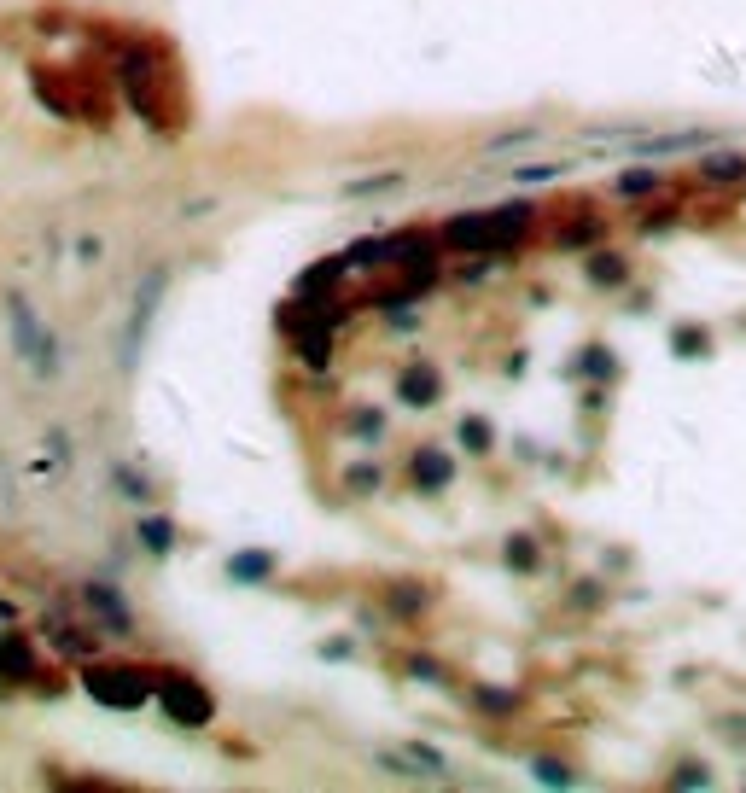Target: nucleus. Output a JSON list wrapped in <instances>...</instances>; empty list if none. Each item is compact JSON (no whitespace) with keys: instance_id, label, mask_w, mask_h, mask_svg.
I'll return each instance as SVG.
<instances>
[{"instance_id":"12","label":"nucleus","mask_w":746,"mask_h":793,"mask_svg":"<svg viewBox=\"0 0 746 793\" xmlns=\"http://www.w3.org/2000/svg\"><path fill=\"white\" fill-rule=\"evenodd\" d=\"M531 770H537L543 782H554V788H572V770H566V764H554V759H537V764H531Z\"/></svg>"},{"instance_id":"1","label":"nucleus","mask_w":746,"mask_h":793,"mask_svg":"<svg viewBox=\"0 0 746 793\" xmlns=\"http://www.w3.org/2000/svg\"><path fill=\"white\" fill-rule=\"evenodd\" d=\"M6 333H12V350H18V362H30L35 374H59V339H53V327L41 321L30 298H6Z\"/></svg>"},{"instance_id":"15","label":"nucleus","mask_w":746,"mask_h":793,"mask_svg":"<svg viewBox=\"0 0 746 793\" xmlns=\"http://www.w3.org/2000/svg\"><path fill=\"white\" fill-rule=\"evenodd\" d=\"M618 193H653V175H624Z\"/></svg>"},{"instance_id":"5","label":"nucleus","mask_w":746,"mask_h":793,"mask_svg":"<svg viewBox=\"0 0 746 793\" xmlns=\"http://www.w3.org/2000/svg\"><path fill=\"white\" fill-rule=\"evenodd\" d=\"M158 700H164V712H170L175 724H187V729L210 724V694H204L193 677H164Z\"/></svg>"},{"instance_id":"7","label":"nucleus","mask_w":746,"mask_h":793,"mask_svg":"<svg viewBox=\"0 0 746 793\" xmlns=\"http://www.w3.org/2000/svg\"><path fill=\"white\" fill-rule=\"evenodd\" d=\"M82 601L100 613V624H105V636H129L135 630V613H129V601L123 595H111L105 584H82Z\"/></svg>"},{"instance_id":"10","label":"nucleus","mask_w":746,"mask_h":793,"mask_svg":"<svg viewBox=\"0 0 746 793\" xmlns=\"http://www.w3.org/2000/svg\"><path fill=\"white\" fill-rule=\"evenodd\" d=\"M630 275V263H618V251H595V263H589V280L595 286H612V280Z\"/></svg>"},{"instance_id":"14","label":"nucleus","mask_w":746,"mask_h":793,"mask_svg":"<svg viewBox=\"0 0 746 793\" xmlns=\"http://www.w3.org/2000/svg\"><path fill=\"white\" fill-rule=\"evenodd\" d=\"M146 549H152V554L170 549V525H164V519H152V525H146Z\"/></svg>"},{"instance_id":"3","label":"nucleus","mask_w":746,"mask_h":793,"mask_svg":"<svg viewBox=\"0 0 746 793\" xmlns=\"http://www.w3.org/2000/svg\"><path fill=\"white\" fill-rule=\"evenodd\" d=\"M525 222H531V210L513 205V210H496V216H467V222H455L443 240L449 245H508Z\"/></svg>"},{"instance_id":"8","label":"nucleus","mask_w":746,"mask_h":793,"mask_svg":"<svg viewBox=\"0 0 746 793\" xmlns=\"http://www.w3.org/2000/svg\"><path fill=\"white\" fill-rule=\"evenodd\" d=\"M408 484H414V490H426V496L443 490V484H449V455L432 449V444H420L414 455H408Z\"/></svg>"},{"instance_id":"11","label":"nucleus","mask_w":746,"mask_h":793,"mask_svg":"<svg viewBox=\"0 0 746 793\" xmlns=\"http://www.w3.org/2000/svg\"><path fill=\"white\" fill-rule=\"evenodd\" d=\"M746 158H706V181H741Z\"/></svg>"},{"instance_id":"13","label":"nucleus","mask_w":746,"mask_h":793,"mask_svg":"<svg viewBox=\"0 0 746 793\" xmlns=\"http://www.w3.org/2000/svg\"><path fill=\"white\" fill-rule=\"evenodd\" d=\"M461 438H467V449H490V432H484V420H461Z\"/></svg>"},{"instance_id":"2","label":"nucleus","mask_w":746,"mask_h":793,"mask_svg":"<svg viewBox=\"0 0 746 793\" xmlns=\"http://www.w3.org/2000/svg\"><path fill=\"white\" fill-rule=\"evenodd\" d=\"M164 286H170V275H164V269H152V275L140 280L135 310H129V327H123V339H117V362H123V368H135V362H140V350H146V327H152V315H158Z\"/></svg>"},{"instance_id":"4","label":"nucleus","mask_w":746,"mask_h":793,"mask_svg":"<svg viewBox=\"0 0 746 793\" xmlns=\"http://www.w3.org/2000/svg\"><path fill=\"white\" fill-rule=\"evenodd\" d=\"M88 694L105 706H140L146 700V671L135 665H94L88 671Z\"/></svg>"},{"instance_id":"6","label":"nucleus","mask_w":746,"mask_h":793,"mask_svg":"<svg viewBox=\"0 0 746 793\" xmlns=\"http://www.w3.org/2000/svg\"><path fill=\"white\" fill-rule=\"evenodd\" d=\"M397 397L414 403V409H426V403H438V397H443V374L432 368V362H420V356H414L403 374H397Z\"/></svg>"},{"instance_id":"9","label":"nucleus","mask_w":746,"mask_h":793,"mask_svg":"<svg viewBox=\"0 0 746 793\" xmlns=\"http://www.w3.org/2000/svg\"><path fill=\"white\" fill-rule=\"evenodd\" d=\"M18 677H30V642L12 630L0 636V683H18Z\"/></svg>"}]
</instances>
